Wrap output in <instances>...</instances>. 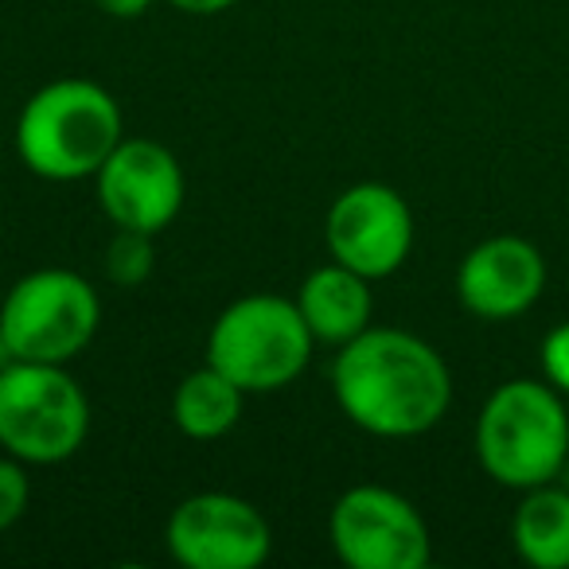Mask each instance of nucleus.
<instances>
[{"instance_id":"nucleus-1","label":"nucleus","mask_w":569,"mask_h":569,"mask_svg":"<svg viewBox=\"0 0 569 569\" xmlns=\"http://www.w3.org/2000/svg\"><path fill=\"white\" fill-rule=\"evenodd\" d=\"M340 410L375 437L429 433L449 413L452 375L433 343L402 328H367L332 367Z\"/></svg>"},{"instance_id":"nucleus-2","label":"nucleus","mask_w":569,"mask_h":569,"mask_svg":"<svg viewBox=\"0 0 569 569\" xmlns=\"http://www.w3.org/2000/svg\"><path fill=\"white\" fill-rule=\"evenodd\" d=\"M121 137V106L90 79L48 82L28 98L17 121V152L28 172L71 183L98 176Z\"/></svg>"},{"instance_id":"nucleus-3","label":"nucleus","mask_w":569,"mask_h":569,"mask_svg":"<svg viewBox=\"0 0 569 569\" xmlns=\"http://www.w3.org/2000/svg\"><path fill=\"white\" fill-rule=\"evenodd\" d=\"M476 457L496 483L515 491L550 483L569 460V413L550 382L511 379L483 402Z\"/></svg>"},{"instance_id":"nucleus-4","label":"nucleus","mask_w":569,"mask_h":569,"mask_svg":"<svg viewBox=\"0 0 569 569\" xmlns=\"http://www.w3.org/2000/svg\"><path fill=\"white\" fill-rule=\"evenodd\" d=\"M312 332L297 301L273 293H253L234 301L211 328L207 363L227 375L246 395H269L309 367Z\"/></svg>"},{"instance_id":"nucleus-5","label":"nucleus","mask_w":569,"mask_h":569,"mask_svg":"<svg viewBox=\"0 0 569 569\" xmlns=\"http://www.w3.org/2000/svg\"><path fill=\"white\" fill-rule=\"evenodd\" d=\"M90 433V402L67 363L12 359L0 371V445L24 465H59Z\"/></svg>"},{"instance_id":"nucleus-6","label":"nucleus","mask_w":569,"mask_h":569,"mask_svg":"<svg viewBox=\"0 0 569 569\" xmlns=\"http://www.w3.org/2000/svg\"><path fill=\"white\" fill-rule=\"evenodd\" d=\"M102 325V301L74 269H36L0 305V340L24 363H71Z\"/></svg>"},{"instance_id":"nucleus-7","label":"nucleus","mask_w":569,"mask_h":569,"mask_svg":"<svg viewBox=\"0 0 569 569\" xmlns=\"http://www.w3.org/2000/svg\"><path fill=\"white\" fill-rule=\"evenodd\" d=\"M328 538L351 569H421L433 553L418 507L379 483H359L336 499Z\"/></svg>"},{"instance_id":"nucleus-8","label":"nucleus","mask_w":569,"mask_h":569,"mask_svg":"<svg viewBox=\"0 0 569 569\" xmlns=\"http://www.w3.org/2000/svg\"><path fill=\"white\" fill-rule=\"evenodd\" d=\"M168 550L188 569H258L273 550L269 522L250 499L199 491L168 519Z\"/></svg>"},{"instance_id":"nucleus-9","label":"nucleus","mask_w":569,"mask_h":569,"mask_svg":"<svg viewBox=\"0 0 569 569\" xmlns=\"http://www.w3.org/2000/svg\"><path fill=\"white\" fill-rule=\"evenodd\" d=\"M325 238L332 261L379 281L410 258L413 211L387 183H356L328 207Z\"/></svg>"},{"instance_id":"nucleus-10","label":"nucleus","mask_w":569,"mask_h":569,"mask_svg":"<svg viewBox=\"0 0 569 569\" xmlns=\"http://www.w3.org/2000/svg\"><path fill=\"white\" fill-rule=\"evenodd\" d=\"M98 199L113 227L160 234L183 207L180 160L149 137H126L98 168Z\"/></svg>"},{"instance_id":"nucleus-11","label":"nucleus","mask_w":569,"mask_h":569,"mask_svg":"<svg viewBox=\"0 0 569 569\" xmlns=\"http://www.w3.org/2000/svg\"><path fill=\"white\" fill-rule=\"evenodd\" d=\"M546 289V258L535 242L519 234H496L472 246L457 269V293L472 317L515 320Z\"/></svg>"},{"instance_id":"nucleus-12","label":"nucleus","mask_w":569,"mask_h":569,"mask_svg":"<svg viewBox=\"0 0 569 569\" xmlns=\"http://www.w3.org/2000/svg\"><path fill=\"white\" fill-rule=\"evenodd\" d=\"M297 309H301L312 340L340 343L343 348V343H351L371 328V277L356 273V269L340 266V261L312 269L305 277L301 293H297Z\"/></svg>"},{"instance_id":"nucleus-13","label":"nucleus","mask_w":569,"mask_h":569,"mask_svg":"<svg viewBox=\"0 0 569 569\" xmlns=\"http://www.w3.org/2000/svg\"><path fill=\"white\" fill-rule=\"evenodd\" d=\"M511 542L535 569H569V491L538 483L515 507Z\"/></svg>"},{"instance_id":"nucleus-14","label":"nucleus","mask_w":569,"mask_h":569,"mask_svg":"<svg viewBox=\"0 0 569 569\" xmlns=\"http://www.w3.org/2000/svg\"><path fill=\"white\" fill-rule=\"evenodd\" d=\"M242 387L214 371L211 363L191 371L188 379L176 387L172 395V421L180 433L196 437V441H214V437L230 433L242 418Z\"/></svg>"},{"instance_id":"nucleus-15","label":"nucleus","mask_w":569,"mask_h":569,"mask_svg":"<svg viewBox=\"0 0 569 569\" xmlns=\"http://www.w3.org/2000/svg\"><path fill=\"white\" fill-rule=\"evenodd\" d=\"M106 273L121 289H137L152 273V234L118 227V234L110 238V250H106Z\"/></svg>"},{"instance_id":"nucleus-16","label":"nucleus","mask_w":569,"mask_h":569,"mask_svg":"<svg viewBox=\"0 0 569 569\" xmlns=\"http://www.w3.org/2000/svg\"><path fill=\"white\" fill-rule=\"evenodd\" d=\"M28 499H32V483H28L24 460H0V530H9L28 511Z\"/></svg>"},{"instance_id":"nucleus-17","label":"nucleus","mask_w":569,"mask_h":569,"mask_svg":"<svg viewBox=\"0 0 569 569\" xmlns=\"http://www.w3.org/2000/svg\"><path fill=\"white\" fill-rule=\"evenodd\" d=\"M542 371L553 390L569 395V320L542 340Z\"/></svg>"},{"instance_id":"nucleus-18","label":"nucleus","mask_w":569,"mask_h":569,"mask_svg":"<svg viewBox=\"0 0 569 569\" xmlns=\"http://www.w3.org/2000/svg\"><path fill=\"white\" fill-rule=\"evenodd\" d=\"M98 9L110 12L118 20H133V17H144L152 9V0H94Z\"/></svg>"},{"instance_id":"nucleus-19","label":"nucleus","mask_w":569,"mask_h":569,"mask_svg":"<svg viewBox=\"0 0 569 569\" xmlns=\"http://www.w3.org/2000/svg\"><path fill=\"white\" fill-rule=\"evenodd\" d=\"M168 4L180 12H191V17H214V12H227L238 0H168Z\"/></svg>"}]
</instances>
